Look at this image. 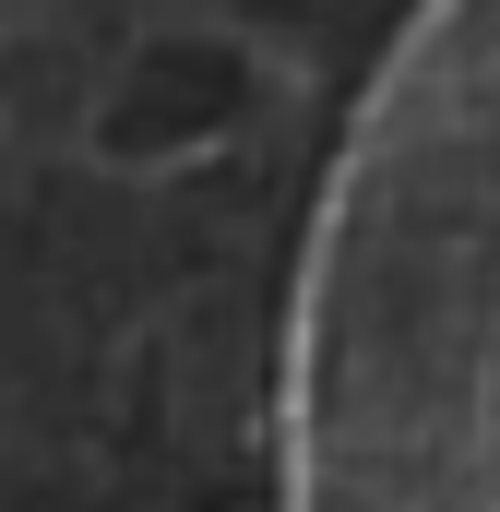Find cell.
<instances>
[{
    "mask_svg": "<svg viewBox=\"0 0 500 512\" xmlns=\"http://www.w3.org/2000/svg\"><path fill=\"white\" fill-rule=\"evenodd\" d=\"M286 512H500V0H441L334 179Z\"/></svg>",
    "mask_w": 500,
    "mask_h": 512,
    "instance_id": "obj_1",
    "label": "cell"
}]
</instances>
